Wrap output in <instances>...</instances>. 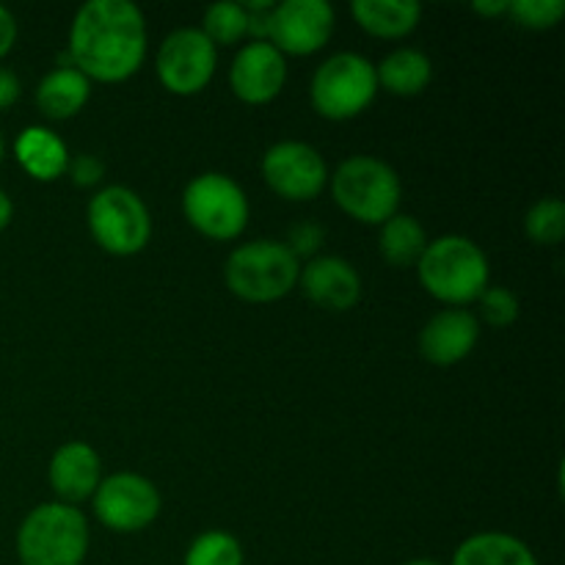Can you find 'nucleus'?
Returning <instances> with one entry per match:
<instances>
[{
  "label": "nucleus",
  "instance_id": "1",
  "mask_svg": "<svg viewBox=\"0 0 565 565\" xmlns=\"http://www.w3.org/2000/svg\"><path fill=\"white\" fill-rule=\"evenodd\" d=\"M147 20L132 0H88L70 25L66 61L88 81L121 83L147 58Z\"/></svg>",
  "mask_w": 565,
  "mask_h": 565
},
{
  "label": "nucleus",
  "instance_id": "2",
  "mask_svg": "<svg viewBox=\"0 0 565 565\" xmlns=\"http://www.w3.org/2000/svg\"><path fill=\"white\" fill-rule=\"evenodd\" d=\"M417 276L428 296L452 309H463L483 296L491 268L486 252L472 237L441 235L428 241L417 263Z\"/></svg>",
  "mask_w": 565,
  "mask_h": 565
},
{
  "label": "nucleus",
  "instance_id": "3",
  "mask_svg": "<svg viewBox=\"0 0 565 565\" xmlns=\"http://www.w3.org/2000/svg\"><path fill=\"white\" fill-rule=\"evenodd\" d=\"M20 565H83L88 555V522L81 508L42 502L17 530Z\"/></svg>",
  "mask_w": 565,
  "mask_h": 565
},
{
  "label": "nucleus",
  "instance_id": "4",
  "mask_svg": "<svg viewBox=\"0 0 565 565\" xmlns=\"http://www.w3.org/2000/svg\"><path fill=\"white\" fill-rule=\"evenodd\" d=\"M329 182L337 207L359 224L381 226L401 207V177L373 154H353L342 160L334 174H329Z\"/></svg>",
  "mask_w": 565,
  "mask_h": 565
},
{
  "label": "nucleus",
  "instance_id": "5",
  "mask_svg": "<svg viewBox=\"0 0 565 565\" xmlns=\"http://www.w3.org/2000/svg\"><path fill=\"white\" fill-rule=\"evenodd\" d=\"M301 263L279 241H252L226 257L224 279L232 296L248 303H274L298 287Z\"/></svg>",
  "mask_w": 565,
  "mask_h": 565
},
{
  "label": "nucleus",
  "instance_id": "6",
  "mask_svg": "<svg viewBox=\"0 0 565 565\" xmlns=\"http://www.w3.org/2000/svg\"><path fill=\"white\" fill-rule=\"evenodd\" d=\"M379 94L375 64L359 53H337L315 70L309 99L315 114L331 121L362 116Z\"/></svg>",
  "mask_w": 565,
  "mask_h": 565
},
{
  "label": "nucleus",
  "instance_id": "7",
  "mask_svg": "<svg viewBox=\"0 0 565 565\" xmlns=\"http://www.w3.org/2000/svg\"><path fill=\"white\" fill-rule=\"evenodd\" d=\"M182 215L207 241H235L248 226V196L230 174L204 171L182 191Z\"/></svg>",
  "mask_w": 565,
  "mask_h": 565
},
{
  "label": "nucleus",
  "instance_id": "8",
  "mask_svg": "<svg viewBox=\"0 0 565 565\" xmlns=\"http://www.w3.org/2000/svg\"><path fill=\"white\" fill-rule=\"evenodd\" d=\"M86 218L94 243L114 257L143 252L152 237V215L147 204L125 185H108L94 193Z\"/></svg>",
  "mask_w": 565,
  "mask_h": 565
},
{
  "label": "nucleus",
  "instance_id": "9",
  "mask_svg": "<svg viewBox=\"0 0 565 565\" xmlns=\"http://www.w3.org/2000/svg\"><path fill=\"white\" fill-rule=\"evenodd\" d=\"M218 66V47L199 28H180L160 42L154 72L160 86L177 97H193L210 86Z\"/></svg>",
  "mask_w": 565,
  "mask_h": 565
},
{
  "label": "nucleus",
  "instance_id": "10",
  "mask_svg": "<svg viewBox=\"0 0 565 565\" xmlns=\"http://www.w3.org/2000/svg\"><path fill=\"white\" fill-rule=\"evenodd\" d=\"M92 508L97 522L110 533H141L158 519L160 491L143 475L116 472L97 486Z\"/></svg>",
  "mask_w": 565,
  "mask_h": 565
},
{
  "label": "nucleus",
  "instance_id": "11",
  "mask_svg": "<svg viewBox=\"0 0 565 565\" xmlns=\"http://www.w3.org/2000/svg\"><path fill=\"white\" fill-rule=\"evenodd\" d=\"M263 177L276 196L312 202L329 185V166L312 143L279 141L263 154Z\"/></svg>",
  "mask_w": 565,
  "mask_h": 565
},
{
  "label": "nucleus",
  "instance_id": "12",
  "mask_svg": "<svg viewBox=\"0 0 565 565\" xmlns=\"http://www.w3.org/2000/svg\"><path fill=\"white\" fill-rule=\"evenodd\" d=\"M334 22L329 0H285L270 11L268 42L281 55H312L329 44Z\"/></svg>",
  "mask_w": 565,
  "mask_h": 565
},
{
  "label": "nucleus",
  "instance_id": "13",
  "mask_svg": "<svg viewBox=\"0 0 565 565\" xmlns=\"http://www.w3.org/2000/svg\"><path fill=\"white\" fill-rule=\"evenodd\" d=\"M287 83V58L270 42H248L230 66V88L241 103L268 105Z\"/></svg>",
  "mask_w": 565,
  "mask_h": 565
},
{
  "label": "nucleus",
  "instance_id": "14",
  "mask_svg": "<svg viewBox=\"0 0 565 565\" xmlns=\"http://www.w3.org/2000/svg\"><path fill=\"white\" fill-rule=\"evenodd\" d=\"M47 480L55 502L77 508L81 502L92 500L97 486L103 483V461L99 452L86 441H66L53 452L47 467Z\"/></svg>",
  "mask_w": 565,
  "mask_h": 565
},
{
  "label": "nucleus",
  "instance_id": "15",
  "mask_svg": "<svg viewBox=\"0 0 565 565\" xmlns=\"http://www.w3.org/2000/svg\"><path fill=\"white\" fill-rule=\"evenodd\" d=\"M301 290L312 303L329 312H348L362 298V279L359 270L353 268L348 259L334 257V254H323V257H312L301 268Z\"/></svg>",
  "mask_w": 565,
  "mask_h": 565
},
{
  "label": "nucleus",
  "instance_id": "16",
  "mask_svg": "<svg viewBox=\"0 0 565 565\" xmlns=\"http://www.w3.org/2000/svg\"><path fill=\"white\" fill-rule=\"evenodd\" d=\"M480 340V323L469 309H441L419 331V353L425 362L450 367L463 362Z\"/></svg>",
  "mask_w": 565,
  "mask_h": 565
},
{
  "label": "nucleus",
  "instance_id": "17",
  "mask_svg": "<svg viewBox=\"0 0 565 565\" xmlns=\"http://www.w3.org/2000/svg\"><path fill=\"white\" fill-rule=\"evenodd\" d=\"M14 158L20 169L36 182H53L66 174L70 149L64 138L44 125H31L17 136Z\"/></svg>",
  "mask_w": 565,
  "mask_h": 565
},
{
  "label": "nucleus",
  "instance_id": "18",
  "mask_svg": "<svg viewBox=\"0 0 565 565\" xmlns=\"http://www.w3.org/2000/svg\"><path fill=\"white\" fill-rule=\"evenodd\" d=\"M92 97V81L75 66L61 64L42 77L36 88V108L53 121H66L81 114Z\"/></svg>",
  "mask_w": 565,
  "mask_h": 565
},
{
  "label": "nucleus",
  "instance_id": "19",
  "mask_svg": "<svg viewBox=\"0 0 565 565\" xmlns=\"http://www.w3.org/2000/svg\"><path fill=\"white\" fill-rule=\"evenodd\" d=\"M351 14L370 36L403 39L423 20V6L417 0H356Z\"/></svg>",
  "mask_w": 565,
  "mask_h": 565
},
{
  "label": "nucleus",
  "instance_id": "20",
  "mask_svg": "<svg viewBox=\"0 0 565 565\" xmlns=\"http://www.w3.org/2000/svg\"><path fill=\"white\" fill-rule=\"evenodd\" d=\"M450 565H539L522 539L500 530L475 533L452 555Z\"/></svg>",
  "mask_w": 565,
  "mask_h": 565
},
{
  "label": "nucleus",
  "instance_id": "21",
  "mask_svg": "<svg viewBox=\"0 0 565 565\" xmlns=\"http://www.w3.org/2000/svg\"><path fill=\"white\" fill-rule=\"evenodd\" d=\"M379 88H386L397 97H417L434 81V64L428 55L417 47L392 50L379 66H375Z\"/></svg>",
  "mask_w": 565,
  "mask_h": 565
},
{
  "label": "nucleus",
  "instance_id": "22",
  "mask_svg": "<svg viewBox=\"0 0 565 565\" xmlns=\"http://www.w3.org/2000/svg\"><path fill=\"white\" fill-rule=\"evenodd\" d=\"M425 248H428V235H425V226L414 215L397 213L386 224H381L379 252L392 268H417Z\"/></svg>",
  "mask_w": 565,
  "mask_h": 565
},
{
  "label": "nucleus",
  "instance_id": "23",
  "mask_svg": "<svg viewBox=\"0 0 565 565\" xmlns=\"http://www.w3.org/2000/svg\"><path fill=\"white\" fill-rule=\"evenodd\" d=\"M199 31L215 44V47H232L248 36V11L235 0H221L204 9L202 28Z\"/></svg>",
  "mask_w": 565,
  "mask_h": 565
},
{
  "label": "nucleus",
  "instance_id": "24",
  "mask_svg": "<svg viewBox=\"0 0 565 565\" xmlns=\"http://www.w3.org/2000/svg\"><path fill=\"white\" fill-rule=\"evenodd\" d=\"M182 565H243V546L226 530H207L191 541Z\"/></svg>",
  "mask_w": 565,
  "mask_h": 565
},
{
  "label": "nucleus",
  "instance_id": "25",
  "mask_svg": "<svg viewBox=\"0 0 565 565\" xmlns=\"http://www.w3.org/2000/svg\"><path fill=\"white\" fill-rule=\"evenodd\" d=\"M524 232L535 246H557L565 237V204L563 199L550 196L535 202L524 218Z\"/></svg>",
  "mask_w": 565,
  "mask_h": 565
},
{
  "label": "nucleus",
  "instance_id": "26",
  "mask_svg": "<svg viewBox=\"0 0 565 565\" xmlns=\"http://www.w3.org/2000/svg\"><path fill=\"white\" fill-rule=\"evenodd\" d=\"M508 17L527 31H550L565 17L563 0H508Z\"/></svg>",
  "mask_w": 565,
  "mask_h": 565
},
{
  "label": "nucleus",
  "instance_id": "27",
  "mask_svg": "<svg viewBox=\"0 0 565 565\" xmlns=\"http://www.w3.org/2000/svg\"><path fill=\"white\" fill-rule=\"evenodd\" d=\"M480 303V315H483V320L489 326H494V329H508V326H513L519 320V315H522V303H519L516 292L508 290V287H486L483 296L478 298Z\"/></svg>",
  "mask_w": 565,
  "mask_h": 565
},
{
  "label": "nucleus",
  "instance_id": "28",
  "mask_svg": "<svg viewBox=\"0 0 565 565\" xmlns=\"http://www.w3.org/2000/svg\"><path fill=\"white\" fill-rule=\"evenodd\" d=\"M323 237H326V232L320 230L318 224H309L307 221V224L292 226V232H290V237H287L285 246L290 248L298 259L318 257V248H320V243H323Z\"/></svg>",
  "mask_w": 565,
  "mask_h": 565
},
{
  "label": "nucleus",
  "instance_id": "29",
  "mask_svg": "<svg viewBox=\"0 0 565 565\" xmlns=\"http://www.w3.org/2000/svg\"><path fill=\"white\" fill-rule=\"evenodd\" d=\"M66 174L72 177V182H75V185L94 188L103 182L105 163L99 158H94V154H77V158H70Z\"/></svg>",
  "mask_w": 565,
  "mask_h": 565
},
{
  "label": "nucleus",
  "instance_id": "30",
  "mask_svg": "<svg viewBox=\"0 0 565 565\" xmlns=\"http://www.w3.org/2000/svg\"><path fill=\"white\" fill-rule=\"evenodd\" d=\"M20 94H22L20 77H17L11 70H6V66H0V114H6V110L20 99Z\"/></svg>",
  "mask_w": 565,
  "mask_h": 565
},
{
  "label": "nucleus",
  "instance_id": "31",
  "mask_svg": "<svg viewBox=\"0 0 565 565\" xmlns=\"http://www.w3.org/2000/svg\"><path fill=\"white\" fill-rule=\"evenodd\" d=\"M17 44V17L6 6H0V61L14 50Z\"/></svg>",
  "mask_w": 565,
  "mask_h": 565
},
{
  "label": "nucleus",
  "instance_id": "32",
  "mask_svg": "<svg viewBox=\"0 0 565 565\" xmlns=\"http://www.w3.org/2000/svg\"><path fill=\"white\" fill-rule=\"evenodd\" d=\"M472 11L480 17H502L508 14V0H478L472 3Z\"/></svg>",
  "mask_w": 565,
  "mask_h": 565
},
{
  "label": "nucleus",
  "instance_id": "33",
  "mask_svg": "<svg viewBox=\"0 0 565 565\" xmlns=\"http://www.w3.org/2000/svg\"><path fill=\"white\" fill-rule=\"evenodd\" d=\"M11 218H14V202H11L9 193L0 188V232L11 224Z\"/></svg>",
  "mask_w": 565,
  "mask_h": 565
},
{
  "label": "nucleus",
  "instance_id": "34",
  "mask_svg": "<svg viewBox=\"0 0 565 565\" xmlns=\"http://www.w3.org/2000/svg\"><path fill=\"white\" fill-rule=\"evenodd\" d=\"M406 565H445V563H436V561H412V563H406Z\"/></svg>",
  "mask_w": 565,
  "mask_h": 565
},
{
  "label": "nucleus",
  "instance_id": "35",
  "mask_svg": "<svg viewBox=\"0 0 565 565\" xmlns=\"http://www.w3.org/2000/svg\"><path fill=\"white\" fill-rule=\"evenodd\" d=\"M6 158V141H3V132H0V163H3Z\"/></svg>",
  "mask_w": 565,
  "mask_h": 565
}]
</instances>
